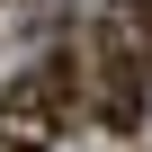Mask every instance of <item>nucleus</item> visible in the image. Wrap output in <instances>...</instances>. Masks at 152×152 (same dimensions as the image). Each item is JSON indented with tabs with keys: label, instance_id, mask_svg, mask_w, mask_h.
Listing matches in <instances>:
<instances>
[{
	"label": "nucleus",
	"instance_id": "1",
	"mask_svg": "<svg viewBox=\"0 0 152 152\" xmlns=\"http://www.w3.org/2000/svg\"><path fill=\"white\" fill-rule=\"evenodd\" d=\"M90 81H99V116L116 134L143 125V81H152V54H143V0H116L90 36Z\"/></svg>",
	"mask_w": 152,
	"mask_h": 152
},
{
	"label": "nucleus",
	"instance_id": "2",
	"mask_svg": "<svg viewBox=\"0 0 152 152\" xmlns=\"http://www.w3.org/2000/svg\"><path fill=\"white\" fill-rule=\"evenodd\" d=\"M63 116H72V54L36 63L27 81L0 90V152H54L63 143Z\"/></svg>",
	"mask_w": 152,
	"mask_h": 152
}]
</instances>
